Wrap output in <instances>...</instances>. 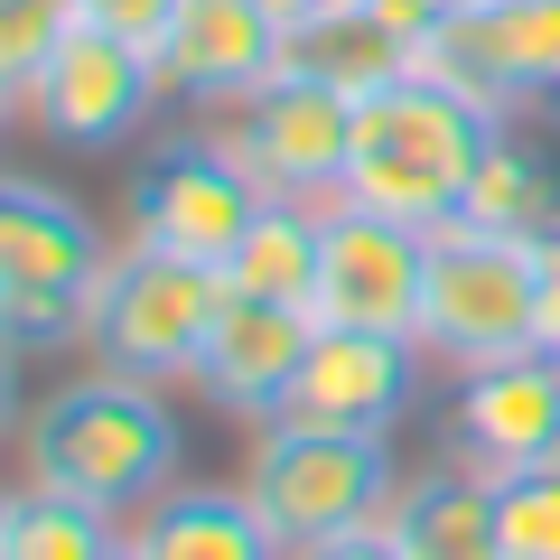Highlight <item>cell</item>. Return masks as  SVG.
Wrapping results in <instances>:
<instances>
[{"label": "cell", "mask_w": 560, "mask_h": 560, "mask_svg": "<svg viewBox=\"0 0 560 560\" xmlns=\"http://www.w3.org/2000/svg\"><path fill=\"white\" fill-rule=\"evenodd\" d=\"M486 140H495V113L467 103L458 84L440 75H401L383 94L355 103V131H346V206H374L393 224H448L467 206V178H477Z\"/></svg>", "instance_id": "6da1fadb"}, {"label": "cell", "mask_w": 560, "mask_h": 560, "mask_svg": "<svg viewBox=\"0 0 560 560\" xmlns=\"http://www.w3.org/2000/svg\"><path fill=\"white\" fill-rule=\"evenodd\" d=\"M28 477L57 486V495H84L113 523H131L150 495L178 486V420H168L160 383L103 364V374L47 393L38 420H28Z\"/></svg>", "instance_id": "7a4b0ae2"}, {"label": "cell", "mask_w": 560, "mask_h": 560, "mask_svg": "<svg viewBox=\"0 0 560 560\" xmlns=\"http://www.w3.org/2000/svg\"><path fill=\"white\" fill-rule=\"evenodd\" d=\"M401 495L393 440L374 430H308V420H261L253 448H243V504L271 523L280 551H308V541L337 533H374Z\"/></svg>", "instance_id": "3957f363"}, {"label": "cell", "mask_w": 560, "mask_h": 560, "mask_svg": "<svg viewBox=\"0 0 560 560\" xmlns=\"http://www.w3.org/2000/svg\"><path fill=\"white\" fill-rule=\"evenodd\" d=\"M541 234H486V224L448 215L430 224V280H420V355L448 364V374H477V364L533 355L541 346Z\"/></svg>", "instance_id": "277c9868"}, {"label": "cell", "mask_w": 560, "mask_h": 560, "mask_svg": "<svg viewBox=\"0 0 560 560\" xmlns=\"http://www.w3.org/2000/svg\"><path fill=\"white\" fill-rule=\"evenodd\" d=\"M215 300H224V271L150 253V243H113L103 271L84 280V300H75L84 308V355L113 364V374H140V383L197 374Z\"/></svg>", "instance_id": "5b68a950"}, {"label": "cell", "mask_w": 560, "mask_h": 560, "mask_svg": "<svg viewBox=\"0 0 560 560\" xmlns=\"http://www.w3.org/2000/svg\"><path fill=\"white\" fill-rule=\"evenodd\" d=\"M346 131H355V103L346 94H327L308 75H271L261 94L224 103V121L206 140H215L261 197L327 206V197H346Z\"/></svg>", "instance_id": "8992f818"}, {"label": "cell", "mask_w": 560, "mask_h": 560, "mask_svg": "<svg viewBox=\"0 0 560 560\" xmlns=\"http://www.w3.org/2000/svg\"><path fill=\"white\" fill-rule=\"evenodd\" d=\"M318 290L308 318L318 327H374V337H420V280H430V234L393 224L374 206H318Z\"/></svg>", "instance_id": "52a82bcc"}, {"label": "cell", "mask_w": 560, "mask_h": 560, "mask_svg": "<svg viewBox=\"0 0 560 560\" xmlns=\"http://www.w3.org/2000/svg\"><path fill=\"white\" fill-rule=\"evenodd\" d=\"M420 75L458 84L486 113L560 103V0H467L420 38Z\"/></svg>", "instance_id": "ba28073f"}, {"label": "cell", "mask_w": 560, "mask_h": 560, "mask_svg": "<svg viewBox=\"0 0 560 560\" xmlns=\"http://www.w3.org/2000/svg\"><path fill=\"white\" fill-rule=\"evenodd\" d=\"M253 215H261V187L224 160L215 140L160 150V160L140 168V187H131V243L178 253V261H206V271L234 261V243L253 234Z\"/></svg>", "instance_id": "9c48e42d"}, {"label": "cell", "mask_w": 560, "mask_h": 560, "mask_svg": "<svg viewBox=\"0 0 560 560\" xmlns=\"http://www.w3.org/2000/svg\"><path fill=\"white\" fill-rule=\"evenodd\" d=\"M160 94L168 84H160V66L140 57V47H121L113 28H94V20H66L28 121H38L47 140H66V150H113V140H131L140 121H150Z\"/></svg>", "instance_id": "30bf717a"}, {"label": "cell", "mask_w": 560, "mask_h": 560, "mask_svg": "<svg viewBox=\"0 0 560 560\" xmlns=\"http://www.w3.org/2000/svg\"><path fill=\"white\" fill-rule=\"evenodd\" d=\"M308 337H318V318L290 300H253V290H224L215 318H206V346H197V393L215 401V411L234 420H280V401H290V383H300L308 364Z\"/></svg>", "instance_id": "8fae6325"}, {"label": "cell", "mask_w": 560, "mask_h": 560, "mask_svg": "<svg viewBox=\"0 0 560 560\" xmlns=\"http://www.w3.org/2000/svg\"><path fill=\"white\" fill-rule=\"evenodd\" d=\"M411 374H420V346L411 337L318 327L300 383H290V401H280V420H308V430H374V440H393L401 411H411Z\"/></svg>", "instance_id": "7c38bea8"}, {"label": "cell", "mask_w": 560, "mask_h": 560, "mask_svg": "<svg viewBox=\"0 0 560 560\" xmlns=\"http://www.w3.org/2000/svg\"><path fill=\"white\" fill-rule=\"evenodd\" d=\"M280 38H290V28H280L261 0H178V28H168V47H160V84L178 103L224 113V103L261 94V84L280 75Z\"/></svg>", "instance_id": "4fadbf2b"}, {"label": "cell", "mask_w": 560, "mask_h": 560, "mask_svg": "<svg viewBox=\"0 0 560 560\" xmlns=\"http://www.w3.org/2000/svg\"><path fill=\"white\" fill-rule=\"evenodd\" d=\"M103 271V234L75 197L38 178H0V300H84Z\"/></svg>", "instance_id": "5bb4252c"}, {"label": "cell", "mask_w": 560, "mask_h": 560, "mask_svg": "<svg viewBox=\"0 0 560 560\" xmlns=\"http://www.w3.org/2000/svg\"><path fill=\"white\" fill-rule=\"evenodd\" d=\"M448 440L477 448L495 477L533 467L541 448L560 440V364L533 346V355H504V364H477V374H458V411H448Z\"/></svg>", "instance_id": "9a60e30c"}, {"label": "cell", "mask_w": 560, "mask_h": 560, "mask_svg": "<svg viewBox=\"0 0 560 560\" xmlns=\"http://www.w3.org/2000/svg\"><path fill=\"white\" fill-rule=\"evenodd\" d=\"M383 533L401 541V560H504L495 551V467H486L477 448L448 440L440 467L401 477Z\"/></svg>", "instance_id": "2e32d148"}, {"label": "cell", "mask_w": 560, "mask_h": 560, "mask_svg": "<svg viewBox=\"0 0 560 560\" xmlns=\"http://www.w3.org/2000/svg\"><path fill=\"white\" fill-rule=\"evenodd\" d=\"M280 75H308V84H327V94L364 103V94H383V84L420 75V38L393 28L374 0H337V10H318V20H300L280 38Z\"/></svg>", "instance_id": "e0dca14e"}, {"label": "cell", "mask_w": 560, "mask_h": 560, "mask_svg": "<svg viewBox=\"0 0 560 560\" xmlns=\"http://www.w3.org/2000/svg\"><path fill=\"white\" fill-rule=\"evenodd\" d=\"M121 541H131L140 560H290L271 541V523L234 495H215V486H168V495H150L131 523H121Z\"/></svg>", "instance_id": "ac0fdd59"}, {"label": "cell", "mask_w": 560, "mask_h": 560, "mask_svg": "<svg viewBox=\"0 0 560 560\" xmlns=\"http://www.w3.org/2000/svg\"><path fill=\"white\" fill-rule=\"evenodd\" d=\"M523 113H533V103H523ZM523 113L495 121L477 178H467V206H458V215L486 224V234H551L560 224V160L523 131Z\"/></svg>", "instance_id": "d6986e66"}, {"label": "cell", "mask_w": 560, "mask_h": 560, "mask_svg": "<svg viewBox=\"0 0 560 560\" xmlns=\"http://www.w3.org/2000/svg\"><path fill=\"white\" fill-rule=\"evenodd\" d=\"M318 206L300 197H261L253 234L234 243V261H224V290H253V300H290L308 308V290H318Z\"/></svg>", "instance_id": "ffe728a7"}, {"label": "cell", "mask_w": 560, "mask_h": 560, "mask_svg": "<svg viewBox=\"0 0 560 560\" xmlns=\"http://www.w3.org/2000/svg\"><path fill=\"white\" fill-rule=\"evenodd\" d=\"M121 523L94 514L84 495H57V486L28 477L20 486V514H10V560H113Z\"/></svg>", "instance_id": "44dd1931"}, {"label": "cell", "mask_w": 560, "mask_h": 560, "mask_svg": "<svg viewBox=\"0 0 560 560\" xmlns=\"http://www.w3.org/2000/svg\"><path fill=\"white\" fill-rule=\"evenodd\" d=\"M66 20H75L66 0H0V94H10V113L38 103V75H47V57H57Z\"/></svg>", "instance_id": "7402d4cb"}, {"label": "cell", "mask_w": 560, "mask_h": 560, "mask_svg": "<svg viewBox=\"0 0 560 560\" xmlns=\"http://www.w3.org/2000/svg\"><path fill=\"white\" fill-rule=\"evenodd\" d=\"M495 551L504 560H560V477H541V467L495 477Z\"/></svg>", "instance_id": "603a6c76"}, {"label": "cell", "mask_w": 560, "mask_h": 560, "mask_svg": "<svg viewBox=\"0 0 560 560\" xmlns=\"http://www.w3.org/2000/svg\"><path fill=\"white\" fill-rule=\"evenodd\" d=\"M75 20H94V28H113L121 47H140V57L160 66V47H168V28H178V0H75Z\"/></svg>", "instance_id": "cb8c5ba5"}, {"label": "cell", "mask_w": 560, "mask_h": 560, "mask_svg": "<svg viewBox=\"0 0 560 560\" xmlns=\"http://www.w3.org/2000/svg\"><path fill=\"white\" fill-rule=\"evenodd\" d=\"M533 261H541V355L560 364V224L533 243Z\"/></svg>", "instance_id": "d4e9b609"}, {"label": "cell", "mask_w": 560, "mask_h": 560, "mask_svg": "<svg viewBox=\"0 0 560 560\" xmlns=\"http://www.w3.org/2000/svg\"><path fill=\"white\" fill-rule=\"evenodd\" d=\"M290 560H401V541H393V533L374 523V533H337V541H308V551H290Z\"/></svg>", "instance_id": "484cf974"}, {"label": "cell", "mask_w": 560, "mask_h": 560, "mask_svg": "<svg viewBox=\"0 0 560 560\" xmlns=\"http://www.w3.org/2000/svg\"><path fill=\"white\" fill-rule=\"evenodd\" d=\"M374 10H383L393 28H411V38H430V28H440L448 10H467V0H374Z\"/></svg>", "instance_id": "4316f807"}, {"label": "cell", "mask_w": 560, "mask_h": 560, "mask_svg": "<svg viewBox=\"0 0 560 560\" xmlns=\"http://www.w3.org/2000/svg\"><path fill=\"white\" fill-rule=\"evenodd\" d=\"M10 420H20V355H0V440H10Z\"/></svg>", "instance_id": "83f0119b"}, {"label": "cell", "mask_w": 560, "mask_h": 560, "mask_svg": "<svg viewBox=\"0 0 560 560\" xmlns=\"http://www.w3.org/2000/svg\"><path fill=\"white\" fill-rule=\"evenodd\" d=\"M261 10H271L280 28H300V20H318V10H337V0H261Z\"/></svg>", "instance_id": "f1b7e54d"}, {"label": "cell", "mask_w": 560, "mask_h": 560, "mask_svg": "<svg viewBox=\"0 0 560 560\" xmlns=\"http://www.w3.org/2000/svg\"><path fill=\"white\" fill-rule=\"evenodd\" d=\"M10 514H20V486H0V560H10Z\"/></svg>", "instance_id": "f546056e"}, {"label": "cell", "mask_w": 560, "mask_h": 560, "mask_svg": "<svg viewBox=\"0 0 560 560\" xmlns=\"http://www.w3.org/2000/svg\"><path fill=\"white\" fill-rule=\"evenodd\" d=\"M533 467H541V477H560V440H551V448H541V458H533Z\"/></svg>", "instance_id": "4dcf8cb0"}, {"label": "cell", "mask_w": 560, "mask_h": 560, "mask_svg": "<svg viewBox=\"0 0 560 560\" xmlns=\"http://www.w3.org/2000/svg\"><path fill=\"white\" fill-rule=\"evenodd\" d=\"M113 560H140V551H131V541H113Z\"/></svg>", "instance_id": "1f68e13d"}, {"label": "cell", "mask_w": 560, "mask_h": 560, "mask_svg": "<svg viewBox=\"0 0 560 560\" xmlns=\"http://www.w3.org/2000/svg\"><path fill=\"white\" fill-rule=\"evenodd\" d=\"M0 131H10V94H0Z\"/></svg>", "instance_id": "d6a6232c"}, {"label": "cell", "mask_w": 560, "mask_h": 560, "mask_svg": "<svg viewBox=\"0 0 560 560\" xmlns=\"http://www.w3.org/2000/svg\"><path fill=\"white\" fill-rule=\"evenodd\" d=\"M66 10H75V0H66Z\"/></svg>", "instance_id": "836d02e7"}]
</instances>
